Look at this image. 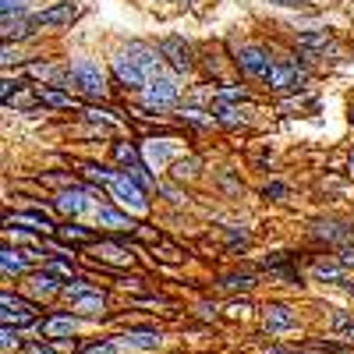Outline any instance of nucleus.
I'll use <instances>...</instances> for the list:
<instances>
[{"instance_id": "obj_12", "label": "nucleus", "mask_w": 354, "mask_h": 354, "mask_svg": "<svg viewBox=\"0 0 354 354\" xmlns=\"http://www.w3.org/2000/svg\"><path fill=\"white\" fill-rule=\"evenodd\" d=\"M25 287H28V294H36V298H53V294H61V290H64L61 277H53L50 270H39V273H32Z\"/></svg>"}, {"instance_id": "obj_26", "label": "nucleus", "mask_w": 354, "mask_h": 354, "mask_svg": "<svg viewBox=\"0 0 354 354\" xmlns=\"http://www.w3.org/2000/svg\"><path fill=\"white\" fill-rule=\"evenodd\" d=\"M333 333H337V340H344V344H354V319L347 315V312H333Z\"/></svg>"}, {"instance_id": "obj_30", "label": "nucleus", "mask_w": 354, "mask_h": 354, "mask_svg": "<svg viewBox=\"0 0 354 354\" xmlns=\"http://www.w3.org/2000/svg\"><path fill=\"white\" fill-rule=\"evenodd\" d=\"M248 287H252L248 273H227V277H220V290H248Z\"/></svg>"}, {"instance_id": "obj_27", "label": "nucleus", "mask_w": 354, "mask_h": 354, "mask_svg": "<svg viewBox=\"0 0 354 354\" xmlns=\"http://www.w3.org/2000/svg\"><path fill=\"white\" fill-rule=\"evenodd\" d=\"M344 270L347 266L337 259V262H315V277L319 280H330V283H344Z\"/></svg>"}, {"instance_id": "obj_23", "label": "nucleus", "mask_w": 354, "mask_h": 354, "mask_svg": "<svg viewBox=\"0 0 354 354\" xmlns=\"http://www.w3.org/2000/svg\"><path fill=\"white\" fill-rule=\"evenodd\" d=\"M0 266H4V273L11 277H21V273H28V255L25 252H15V248H4L0 252Z\"/></svg>"}, {"instance_id": "obj_41", "label": "nucleus", "mask_w": 354, "mask_h": 354, "mask_svg": "<svg viewBox=\"0 0 354 354\" xmlns=\"http://www.w3.org/2000/svg\"><path fill=\"white\" fill-rule=\"evenodd\" d=\"M270 4H280V8H301V0H270Z\"/></svg>"}, {"instance_id": "obj_36", "label": "nucleus", "mask_w": 354, "mask_h": 354, "mask_svg": "<svg viewBox=\"0 0 354 354\" xmlns=\"http://www.w3.org/2000/svg\"><path fill=\"white\" fill-rule=\"evenodd\" d=\"M82 354H117V344H113V340H103V344H88Z\"/></svg>"}, {"instance_id": "obj_29", "label": "nucleus", "mask_w": 354, "mask_h": 354, "mask_svg": "<svg viewBox=\"0 0 354 354\" xmlns=\"http://www.w3.org/2000/svg\"><path fill=\"white\" fill-rule=\"evenodd\" d=\"M82 174L88 177V181H96V185H110L117 170H106V167H96V163H82Z\"/></svg>"}, {"instance_id": "obj_5", "label": "nucleus", "mask_w": 354, "mask_h": 354, "mask_svg": "<svg viewBox=\"0 0 354 354\" xmlns=\"http://www.w3.org/2000/svg\"><path fill=\"white\" fill-rule=\"evenodd\" d=\"M113 75H117V82H121V85H128V88H142V85H149L153 78H149V71H142L135 61H131V57L121 50V53H117L113 57Z\"/></svg>"}, {"instance_id": "obj_25", "label": "nucleus", "mask_w": 354, "mask_h": 354, "mask_svg": "<svg viewBox=\"0 0 354 354\" xmlns=\"http://www.w3.org/2000/svg\"><path fill=\"white\" fill-rule=\"evenodd\" d=\"M32 88H36V103H43V106H71V96L57 93L50 85H32Z\"/></svg>"}, {"instance_id": "obj_33", "label": "nucleus", "mask_w": 354, "mask_h": 354, "mask_svg": "<svg viewBox=\"0 0 354 354\" xmlns=\"http://www.w3.org/2000/svg\"><path fill=\"white\" fill-rule=\"evenodd\" d=\"M248 93H245V85H220V93H216V100H223V103H234V100H245Z\"/></svg>"}, {"instance_id": "obj_38", "label": "nucleus", "mask_w": 354, "mask_h": 354, "mask_svg": "<svg viewBox=\"0 0 354 354\" xmlns=\"http://www.w3.org/2000/svg\"><path fill=\"white\" fill-rule=\"evenodd\" d=\"M262 195H266V198H283V195H287V188H283L280 181H273V185H266V192H262Z\"/></svg>"}, {"instance_id": "obj_28", "label": "nucleus", "mask_w": 354, "mask_h": 354, "mask_svg": "<svg viewBox=\"0 0 354 354\" xmlns=\"http://www.w3.org/2000/svg\"><path fill=\"white\" fill-rule=\"evenodd\" d=\"M209 113L216 117V121H220V124H241V113H238V110H234L230 103H223V100H216Z\"/></svg>"}, {"instance_id": "obj_8", "label": "nucleus", "mask_w": 354, "mask_h": 354, "mask_svg": "<svg viewBox=\"0 0 354 354\" xmlns=\"http://www.w3.org/2000/svg\"><path fill=\"white\" fill-rule=\"evenodd\" d=\"M177 100V85L170 78H153L149 85H145V106H170Z\"/></svg>"}, {"instance_id": "obj_11", "label": "nucleus", "mask_w": 354, "mask_h": 354, "mask_svg": "<svg viewBox=\"0 0 354 354\" xmlns=\"http://www.w3.org/2000/svg\"><path fill=\"white\" fill-rule=\"evenodd\" d=\"M124 53L131 57V61H135L142 71H149V78L156 75V68H160V61H163V53H160V50H153V46H145V43H128V46H124Z\"/></svg>"}, {"instance_id": "obj_15", "label": "nucleus", "mask_w": 354, "mask_h": 354, "mask_svg": "<svg viewBox=\"0 0 354 354\" xmlns=\"http://www.w3.org/2000/svg\"><path fill=\"white\" fill-rule=\"evenodd\" d=\"M262 322H266V330H270V333H280V330H290L294 326V312L287 305H266Z\"/></svg>"}, {"instance_id": "obj_31", "label": "nucleus", "mask_w": 354, "mask_h": 354, "mask_svg": "<svg viewBox=\"0 0 354 354\" xmlns=\"http://www.w3.org/2000/svg\"><path fill=\"white\" fill-rule=\"evenodd\" d=\"M195 170H198V160H177V163L170 167V174L177 177V181H185V177H195Z\"/></svg>"}, {"instance_id": "obj_3", "label": "nucleus", "mask_w": 354, "mask_h": 354, "mask_svg": "<svg viewBox=\"0 0 354 354\" xmlns=\"http://www.w3.org/2000/svg\"><path fill=\"white\" fill-rule=\"evenodd\" d=\"M238 68L248 78H266L273 71V57H270V50H262V46H241L238 50Z\"/></svg>"}, {"instance_id": "obj_1", "label": "nucleus", "mask_w": 354, "mask_h": 354, "mask_svg": "<svg viewBox=\"0 0 354 354\" xmlns=\"http://www.w3.org/2000/svg\"><path fill=\"white\" fill-rule=\"evenodd\" d=\"M61 85H75V88H82L85 96H103L106 93V78H103L100 64H93V61H75L61 75Z\"/></svg>"}, {"instance_id": "obj_43", "label": "nucleus", "mask_w": 354, "mask_h": 354, "mask_svg": "<svg viewBox=\"0 0 354 354\" xmlns=\"http://www.w3.org/2000/svg\"><path fill=\"white\" fill-rule=\"evenodd\" d=\"M347 290H351V298H354V283H347Z\"/></svg>"}, {"instance_id": "obj_44", "label": "nucleus", "mask_w": 354, "mask_h": 354, "mask_svg": "<svg viewBox=\"0 0 354 354\" xmlns=\"http://www.w3.org/2000/svg\"><path fill=\"white\" fill-rule=\"evenodd\" d=\"M351 124H354V110H351Z\"/></svg>"}, {"instance_id": "obj_2", "label": "nucleus", "mask_w": 354, "mask_h": 354, "mask_svg": "<svg viewBox=\"0 0 354 354\" xmlns=\"http://www.w3.org/2000/svg\"><path fill=\"white\" fill-rule=\"evenodd\" d=\"M110 188V195L124 205V209H131V213H145L149 209V198H145V188L135 181V177L124 170V174H113V181L106 185Z\"/></svg>"}, {"instance_id": "obj_22", "label": "nucleus", "mask_w": 354, "mask_h": 354, "mask_svg": "<svg viewBox=\"0 0 354 354\" xmlns=\"http://www.w3.org/2000/svg\"><path fill=\"white\" fill-rule=\"evenodd\" d=\"M117 340H124L128 347H142V351L160 347V333L156 330H128L124 337H117Z\"/></svg>"}, {"instance_id": "obj_10", "label": "nucleus", "mask_w": 354, "mask_h": 354, "mask_svg": "<svg viewBox=\"0 0 354 354\" xmlns=\"http://www.w3.org/2000/svg\"><path fill=\"white\" fill-rule=\"evenodd\" d=\"M93 252H96L100 262H110V266H131V262H135L131 248H124L121 241H96Z\"/></svg>"}, {"instance_id": "obj_37", "label": "nucleus", "mask_w": 354, "mask_h": 354, "mask_svg": "<svg viewBox=\"0 0 354 354\" xmlns=\"http://www.w3.org/2000/svg\"><path fill=\"white\" fill-rule=\"evenodd\" d=\"M252 312V305L248 301H234L230 308H227V315H234V319H241V315H248Z\"/></svg>"}, {"instance_id": "obj_32", "label": "nucleus", "mask_w": 354, "mask_h": 354, "mask_svg": "<svg viewBox=\"0 0 354 354\" xmlns=\"http://www.w3.org/2000/svg\"><path fill=\"white\" fill-rule=\"evenodd\" d=\"M88 290H96V287H93V283H85V280H68L61 294H64V298H71V301H75V298H82V294H88Z\"/></svg>"}, {"instance_id": "obj_24", "label": "nucleus", "mask_w": 354, "mask_h": 354, "mask_svg": "<svg viewBox=\"0 0 354 354\" xmlns=\"http://www.w3.org/2000/svg\"><path fill=\"white\" fill-rule=\"evenodd\" d=\"M32 25L36 18H4V39H25V36H32Z\"/></svg>"}, {"instance_id": "obj_13", "label": "nucleus", "mask_w": 354, "mask_h": 354, "mask_svg": "<svg viewBox=\"0 0 354 354\" xmlns=\"http://www.w3.org/2000/svg\"><path fill=\"white\" fill-rule=\"evenodd\" d=\"M53 205H57L64 216H78V213L88 209V192H85V188H64L61 195H57Z\"/></svg>"}, {"instance_id": "obj_42", "label": "nucleus", "mask_w": 354, "mask_h": 354, "mask_svg": "<svg viewBox=\"0 0 354 354\" xmlns=\"http://www.w3.org/2000/svg\"><path fill=\"white\" fill-rule=\"evenodd\" d=\"M347 167H351V174H354V153H351V160H347Z\"/></svg>"}, {"instance_id": "obj_39", "label": "nucleus", "mask_w": 354, "mask_h": 354, "mask_svg": "<svg viewBox=\"0 0 354 354\" xmlns=\"http://www.w3.org/2000/svg\"><path fill=\"white\" fill-rule=\"evenodd\" d=\"M340 262L347 266V270H354V248H344V252H340Z\"/></svg>"}, {"instance_id": "obj_40", "label": "nucleus", "mask_w": 354, "mask_h": 354, "mask_svg": "<svg viewBox=\"0 0 354 354\" xmlns=\"http://www.w3.org/2000/svg\"><path fill=\"white\" fill-rule=\"evenodd\" d=\"M25 354H53V351H50V347H43V344H28V347H25Z\"/></svg>"}, {"instance_id": "obj_21", "label": "nucleus", "mask_w": 354, "mask_h": 354, "mask_svg": "<svg viewBox=\"0 0 354 354\" xmlns=\"http://www.w3.org/2000/svg\"><path fill=\"white\" fill-rule=\"evenodd\" d=\"M294 46L305 50V53H322V50L333 46V39H330V32H301L298 39H294Z\"/></svg>"}, {"instance_id": "obj_16", "label": "nucleus", "mask_w": 354, "mask_h": 354, "mask_svg": "<svg viewBox=\"0 0 354 354\" xmlns=\"http://www.w3.org/2000/svg\"><path fill=\"white\" fill-rule=\"evenodd\" d=\"M39 330H43V337H50V340L71 337V333L78 330V319H75V315H50L46 322H39Z\"/></svg>"}, {"instance_id": "obj_34", "label": "nucleus", "mask_w": 354, "mask_h": 354, "mask_svg": "<svg viewBox=\"0 0 354 354\" xmlns=\"http://www.w3.org/2000/svg\"><path fill=\"white\" fill-rule=\"evenodd\" d=\"M43 270H50L53 277H61V280H71L75 277V266H68V262H57V259H50Z\"/></svg>"}, {"instance_id": "obj_20", "label": "nucleus", "mask_w": 354, "mask_h": 354, "mask_svg": "<svg viewBox=\"0 0 354 354\" xmlns=\"http://www.w3.org/2000/svg\"><path fill=\"white\" fill-rule=\"evenodd\" d=\"M8 223H28L32 230H39V234H50V230H57V223L50 220V213H43V209H28V213H18V216H8Z\"/></svg>"}, {"instance_id": "obj_14", "label": "nucleus", "mask_w": 354, "mask_h": 354, "mask_svg": "<svg viewBox=\"0 0 354 354\" xmlns=\"http://www.w3.org/2000/svg\"><path fill=\"white\" fill-rule=\"evenodd\" d=\"M96 223H100V227H113V230L138 234V223H135L128 213H117V209H110V205H100V209H96Z\"/></svg>"}, {"instance_id": "obj_18", "label": "nucleus", "mask_w": 354, "mask_h": 354, "mask_svg": "<svg viewBox=\"0 0 354 354\" xmlns=\"http://www.w3.org/2000/svg\"><path fill=\"white\" fill-rule=\"evenodd\" d=\"M103 308H106V290H100V287L71 301V312H78V315H100Z\"/></svg>"}, {"instance_id": "obj_6", "label": "nucleus", "mask_w": 354, "mask_h": 354, "mask_svg": "<svg viewBox=\"0 0 354 354\" xmlns=\"http://www.w3.org/2000/svg\"><path fill=\"white\" fill-rule=\"evenodd\" d=\"M0 305H4V326H28V322H36V305H28L21 298H15V294H4L0 298Z\"/></svg>"}, {"instance_id": "obj_17", "label": "nucleus", "mask_w": 354, "mask_h": 354, "mask_svg": "<svg viewBox=\"0 0 354 354\" xmlns=\"http://www.w3.org/2000/svg\"><path fill=\"white\" fill-rule=\"evenodd\" d=\"M57 238H61L64 245H85V248H93L100 238H96V230H88V227H75V223H68V227H57Z\"/></svg>"}, {"instance_id": "obj_35", "label": "nucleus", "mask_w": 354, "mask_h": 354, "mask_svg": "<svg viewBox=\"0 0 354 354\" xmlns=\"http://www.w3.org/2000/svg\"><path fill=\"white\" fill-rule=\"evenodd\" d=\"M21 344V337H18V330H11V326H4V337H0V347H4V354L11 351V347H18Z\"/></svg>"}, {"instance_id": "obj_9", "label": "nucleus", "mask_w": 354, "mask_h": 354, "mask_svg": "<svg viewBox=\"0 0 354 354\" xmlns=\"http://www.w3.org/2000/svg\"><path fill=\"white\" fill-rule=\"evenodd\" d=\"M32 18H36V25L57 28V25H71V21L78 18V8L71 4V0H64V4H53V8H46V11L32 15Z\"/></svg>"}, {"instance_id": "obj_4", "label": "nucleus", "mask_w": 354, "mask_h": 354, "mask_svg": "<svg viewBox=\"0 0 354 354\" xmlns=\"http://www.w3.org/2000/svg\"><path fill=\"white\" fill-rule=\"evenodd\" d=\"M160 53H163V61H167L177 75H185V71H192V68H195L192 46H188L185 39H177V36H167V39L160 43Z\"/></svg>"}, {"instance_id": "obj_19", "label": "nucleus", "mask_w": 354, "mask_h": 354, "mask_svg": "<svg viewBox=\"0 0 354 354\" xmlns=\"http://www.w3.org/2000/svg\"><path fill=\"white\" fill-rule=\"evenodd\" d=\"M312 234L319 241H330V245H344V241H351V227L347 223H315L312 227Z\"/></svg>"}, {"instance_id": "obj_7", "label": "nucleus", "mask_w": 354, "mask_h": 354, "mask_svg": "<svg viewBox=\"0 0 354 354\" xmlns=\"http://www.w3.org/2000/svg\"><path fill=\"white\" fill-rule=\"evenodd\" d=\"M277 93H287V88H301L305 85V71H298V64H273V71L262 78Z\"/></svg>"}]
</instances>
